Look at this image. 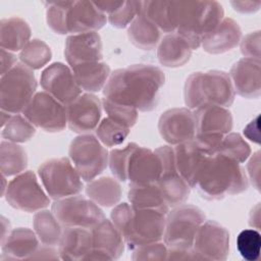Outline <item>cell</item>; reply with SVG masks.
<instances>
[{
    "instance_id": "cell-6",
    "label": "cell",
    "mask_w": 261,
    "mask_h": 261,
    "mask_svg": "<svg viewBox=\"0 0 261 261\" xmlns=\"http://www.w3.org/2000/svg\"><path fill=\"white\" fill-rule=\"evenodd\" d=\"M37 81L32 69L17 63L0 80L1 110L10 114L23 112L36 94Z\"/></svg>"
},
{
    "instance_id": "cell-57",
    "label": "cell",
    "mask_w": 261,
    "mask_h": 261,
    "mask_svg": "<svg viewBox=\"0 0 261 261\" xmlns=\"http://www.w3.org/2000/svg\"><path fill=\"white\" fill-rule=\"evenodd\" d=\"M12 115H13V114H10V113H8V112H6V111L1 110V127H3V126L8 122V120L10 119V117H11Z\"/></svg>"
},
{
    "instance_id": "cell-5",
    "label": "cell",
    "mask_w": 261,
    "mask_h": 261,
    "mask_svg": "<svg viewBox=\"0 0 261 261\" xmlns=\"http://www.w3.org/2000/svg\"><path fill=\"white\" fill-rule=\"evenodd\" d=\"M196 137L194 141L208 156L217 153L222 138L232 128L231 112L221 106L206 105L194 110Z\"/></svg>"
},
{
    "instance_id": "cell-44",
    "label": "cell",
    "mask_w": 261,
    "mask_h": 261,
    "mask_svg": "<svg viewBox=\"0 0 261 261\" xmlns=\"http://www.w3.org/2000/svg\"><path fill=\"white\" fill-rule=\"evenodd\" d=\"M102 107L108 117L128 128L134 126L138 120V110L135 108L123 106L106 99L102 100Z\"/></svg>"
},
{
    "instance_id": "cell-40",
    "label": "cell",
    "mask_w": 261,
    "mask_h": 261,
    "mask_svg": "<svg viewBox=\"0 0 261 261\" xmlns=\"http://www.w3.org/2000/svg\"><path fill=\"white\" fill-rule=\"evenodd\" d=\"M138 145L129 143L122 149H113L109 152L108 164L112 174L119 181L127 180V169L130 155Z\"/></svg>"
},
{
    "instance_id": "cell-25",
    "label": "cell",
    "mask_w": 261,
    "mask_h": 261,
    "mask_svg": "<svg viewBox=\"0 0 261 261\" xmlns=\"http://www.w3.org/2000/svg\"><path fill=\"white\" fill-rule=\"evenodd\" d=\"M93 250V238L90 228L65 227L58 244L61 260H85Z\"/></svg>"
},
{
    "instance_id": "cell-51",
    "label": "cell",
    "mask_w": 261,
    "mask_h": 261,
    "mask_svg": "<svg viewBox=\"0 0 261 261\" xmlns=\"http://www.w3.org/2000/svg\"><path fill=\"white\" fill-rule=\"evenodd\" d=\"M166 260H198L193 249H169L167 251Z\"/></svg>"
},
{
    "instance_id": "cell-49",
    "label": "cell",
    "mask_w": 261,
    "mask_h": 261,
    "mask_svg": "<svg viewBox=\"0 0 261 261\" xmlns=\"http://www.w3.org/2000/svg\"><path fill=\"white\" fill-rule=\"evenodd\" d=\"M60 259L58 250H55L54 247L45 246L39 247L38 250L29 258V260H58Z\"/></svg>"
},
{
    "instance_id": "cell-34",
    "label": "cell",
    "mask_w": 261,
    "mask_h": 261,
    "mask_svg": "<svg viewBox=\"0 0 261 261\" xmlns=\"http://www.w3.org/2000/svg\"><path fill=\"white\" fill-rule=\"evenodd\" d=\"M28 166L25 150L18 144L2 141L0 145V170L1 174L8 177L24 171Z\"/></svg>"
},
{
    "instance_id": "cell-10",
    "label": "cell",
    "mask_w": 261,
    "mask_h": 261,
    "mask_svg": "<svg viewBox=\"0 0 261 261\" xmlns=\"http://www.w3.org/2000/svg\"><path fill=\"white\" fill-rule=\"evenodd\" d=\"M51 211L64 227L91 229L105 218L99 205L81 195L55 200L51 206Z\"/></svg>"
},
{
    "instance_id": "cell-37",
    "label": "cell",
    "mask_w": 261,
    "mask_h": 261,
    "mask_svg": "<svg viewBox=\"0 0 261 261\" xmlns=\"http://www.w3.org/2000/svg\"><path fill=\"white\" fill-rule=\"evenodd\" d=\"M36 134V126L33 125L23 115L13 114L8 122L2 127L1 136L5 141L12 143H25Z\"/></svg>"
},
{
    "instance_id": "cell-15",
    "label": "cell",
    "mask_w": 261,
    "mask_h": 261,
    "mask_svg": "<svg viewBox=\"0 0 261 261\" xmlns=\"http://www.w3.org/2000/svg\"><path fill=\"white\" fill-rule=\"evenodd\" d=\"M192 249L198 260H226L229 253V232L220 223L205 220L195 236Z\"/></svg>"
},
{
    "instance_id": "cell-2",
    "label": "cell",
    "mask_w": 261,
    "mask_h": 261,
    "mask_svg": "<svg viewBox=\"0 0 261 261\" xmlns=\"http://www.w3.org/2000/svg\"><path fill=\"white\" fill-rule=\"evenodd\" d=\"M174 33L182 37L192 50L224 18L222 5L217 1H169Z\"/></svg>"
},
{
    "instance_id": "cell-47",
    "label": "cell",
    "mask_w": 261,
    "mask_h": 261,
    "mask_svg": "<svg viewBox=\"0 0 261 261\" xmlns=\"http://www.w3.org/2000/svg\"><path fill=\"white\" fill-rule=\"evenodd\" d=\"M133 213H134V207L127 203L117 204L112 209L110 214L111 221L121 234L125 229L127 223L129 222Z\"/></svg>"
},
{
    "instance_id": "cell-48",
    "label": "cell",
    "mask_w": 261,
    "mask_h": 261,
    "mask_svg": "<svg viewBox=\"0 0 261 261\" xmlns=\"http://www.w3.org/2000/svg\"><path fill=\"white\" fill-rule=\"evenodd\" d=\"M249 177L256 190L260 189V152L257 151L253 154L247 166Z\"/></svg>"
},
{
    "instance_id": "cell-26",
    "label": "cell",
    "mask_w": 261,
    "mask_h": 261,
    "mask_svg": "<svg viewBox=\"0 0 261 261\" xmlns=\"http://www.w3.org/2000/svg\"><path fill=\"white\" fill-rule=\"evenodd\" d=\"M175 166L181 177L192 188L196 187L201 167L208 155H206L193 140L176 145L173 149Z\"/></svg>"
},
{
    "instance_id": "cell-55",
    "label": "cell",
    "mask_w": 261,
    "mask_h": 261,
    "mask_svg": "<svg viewBox=\"0 0 261 261\" xmlns=\"http://www.w3.org/2000/svg\"><path fill=\"white\" fill-rule=\"evenodd\" d=\"M260 222V206L257 205L254 207L249 216V224L255 228H259Z\"/></svg>"
},
{
    "instance_id": "cell-20",
    "label": "cell",
    "mask_w": 261,
    "mask_h": 261,
    "mask_svg": "<svg viewBox=\"0 0 261 261\" xmlns=\"http://www.w3.org/2000/svg\"><path fill=\"white\" fill-rule=\"evenodd\" d=\"M161 171V160L155 151L138 145L133 151L128 163L127 180H129V186L156 184Z\"/></svg>"
},
{
    "instance_id": "cell-3",
    "label": "cell",
    "mask_w": 261,
    "mask_h": 261,
    "mask_svg": "<svg viewBox=\"0 0 261 261\" xmlns=\"http://www.w3.org/2000/svg\"><path fill=\"white\" fill-rule=\"evenodd\" d=\"M248 186L249 179L240 163L224 155L214 154L206 157L195 188L202 198L214 201L227 195H239Z\"/></svg>"
},
{
    "instance_id": "cell-46",
    "label": "cell",
    "mask_w": 261,
    "mask_h": 261,
    "mask_svg": "<svg viewBox=\"0 0 261 261\" xmlns=\"http://www.w3.org/2000/svg\"><path fill=\"white\" fill-rule=\"evenodd\" d=\"M244 58L260 61V31L247 34L240 42Z\"/></svg>"
},
{
    "instance_id": "cell-9",
    "label": "cell",
    "mask_w": 261,
    "mask_h": 261,
    "mask_svg": "<svg viewBox=\"0 0 261 261\" xmlns=\"http://www.w3.org/2000/svg\"><path fill=\"white\" fill-rule=\"evenodd\" d=\"M69 159L85 181H91L107 167L109 153L105 146L91 134L77 136L70 143Z\"/></svg>"
},
{
    "instance_id": "cell-7",
    "label": "cell",
    "mask_w": 261,
    "mask_h": 261,
    "mask_svg": "<svg viewBox=\"0 0 261 261\" xmlns=\"http://www.w3.org/2000/svg\"><path fill=\"white\" fill-rule=\"evenodd\" d=\"M39 177L48 196L54 200L79 195L83 189V178L66 157L52 158L43 162L38 169Z\"/></svg>"
},
{
    "instance_id": "cell-18",
    "label": "cell",
    "mask_w": 261,
    "mask_h": 261,
    "mask_svg": "<svg viewBox=\"0 0 261 261\" xmlns=\"http://www.w3.org/2000/svg\"><path fill=\"white\" fill-rule=\"evenodd\" d=\"M67 124L77 134H90L96 130L102 115V102L91 93L82 94L66 106Z\"/></svg>"
},
{
    "instance_id": "cell-23",
    "label": "cell",
    "mask_w": 261,
    "mask_h": 261,
    "mask_svg": "<svg viewBox=\"0 0 261 261\" xmlns=\"http://www.w3.org/2000/svg\"><path fill=\"white\" fill-rule=\"evenodd\" d=\"M228 74L234 93L247 99L260 97V61L242 58L232 65Z\"/></svg>"
},
{
    "instance_id": "cell-33",
    "label": "cell",
    "mask_w": 261,
    "mask_h": 261,
    "mask_svg": "<svg viewBox=\"0 0 261 261\" xmlns=\"http://www.w3.org/2000/svg\"><path fill=\"white\" fill-rule=\"evenodd\" d=\"M127 198L135 209L157 210L164 214H167L168 212L169 206L156 184L130 186Z\"/></svg>"
},
{
    "instance_id": "cell-14",
    "label": "cell",
    "mask_w": 261,
    "mask_h": 261,
    "mask_svg": "<svg viewBox=\"0 0 261 261\" xmlns=\"http://www.w3.org/2000/svg\"><path fill=\"white\" fill-rule=\"evenodd\" d=\"M162 164V171L156 185L160 189L168 206L175 207L188 200L191 192V187L178 173L174 151L170 146H161L155 150Z\"/></svg>"
},
{
    "instance_id": "cell-52",
    "label": "cell",
    "mask_w": 261,
    "mask_h": 261,
    "mask_svg": "<svg viewBox=\"0 0 261 261\" xmlns=\"http://www.w3.org/2000/svg\"><path fill=\"white\" fill-rule=\"evenodd\" d=\"M0 59H1V75L8 72L11 68H13L17 64L16 56L3 48H1L0 51Z\"/></svg>"
},
{
    "instance_id": "cell-42",
    "label": "cell",
    "mask_w": 261,
    "mask_h": 261,
    "mask_svg": "<svg viewBox=\"0 0 261 261\" xmlns=\"http://www.w3.org/2000/svg\"><path fill=\"white\" fill-rule=\"evenodd\" d=\"M261 237L257 229H244L237 238V248L247 261H255L260 256Z\"/></svg>"
},
{
    "instance_id": "cell-13",
    "label": "cell",
    "mask_w": 261,
    "mask_h": 261,
    "mask_svg": "<svg viewBox=\"0 0 261 261\" xmlns=\"http://www.w3.org/2000/svg\"><path fill=\"white\" fill-rule=\"evenodd\" d=\"M22 115L36 127L48 133H58L67 124L66 106L47 92L35 94Z\"/></svg>"
},
{
    "instance_id": "cell-22",
    "label": "cell",
    "mask_w": 261,
    "mask_h": 261,
    "mask_svg": "<svg viewBox=\"0 0 261 261\" xmlns=\"http://www.w3.org/2000/svg\"><path fill=\"white\" fill-rule=\"evenodd\" d=\"M107 16L92 1H71L67 11V34L94 33L104 27Z\"/></svg>"
},
{
    "instance_id": "cell-32",
    "label": "cell",
    "mask_w": 261,
    "mask_h": 261,
    "mask_svg": "<svg viewBox=\"0 0 261 261\" xmlns=\"http://www.w3.org/2000/svg\"><path fill=\"white\" fill-rule=\"evenodd\" d=\"M127 37L133 45L142 50H152L161 40V31L140 13L127 28Z\"/></svg>"
},
{
    "instance_id": "cell-31",
    "label": "cell",
    "mask_w": 261,
    "mask_h": 261,
    "mask_svg": "<svg viewBox=\"0 0 261 261\" xmlns=\"http://www.w3.org/2000/svg\"><path fill=\"white\" fill-rule=\"evenodd\" d=\"M86 194L97 205L112 207L120 201L122 189L117 179L110 176H103L89 181L86 187Z\"/></svg>"
},
{
    "instance_id": "cell-50",
    "label": "cell",
    "mask_w": 261,
    "mask_h": 261,
    "mask_svg": "<svg viewBox=\"0 0 261 261\" xmlns=\"http://www.w3.org/2000/svg\"><path fill=\"white\" fill-rule=\"evenodd\" d=\"M231 6L233 9L240 13H254L259 10L261 6L260 1H250V0H245V1H230Z\"/></svg>"
},
{
    "instance_id": "cell-16",
    "label": "cell",
    "mask_w": 261,
    "mask_h": 261,
    "mask_svg": "<svg viewBox=\"0 0 261 261\" xmlns=\"http://www.w3.org/2000/svg\"><path fill=\"white\" fill-rule=\"evenodd\" d=\"M41 86L52 97L67 106L82 95L70 66L62 62H55L46 67L41 74Z\"/></svg>"
},
{
    "instance_id": "cell-19",
    "label": "cell",
    "mask_w": 261,
    "mask_h": 261,
    "mask_svg": "<svg viewBox=\"0 0 261 261\" xmlns=\"http://www.w3.org/2000/svg\"><path fill=\"white\" fill-rule=\"evenodd\" d=\"M93 250L85 260H115L124 251V239L111 220L102 219L91 228Z\"/></svg>"
},
{
    "instance_id": "cell-56",
    "label": "cell",
    "mask_w": 261,
    "mask_h": 261,
    "mask_svg": "<svg viewBox=\"0 0 261 261\" xmlns=\"http://www.w3.org/2000/svg\"><path fill=\"white\" fill-rule=\"evenodd\" d=\"M1 227H2V230H1V243L5 240V238L8 236V233L10 232L9 230L7 231V228H10V224H9V221L5 218V217H1Z\"/></svg>"
},
{
    "instance_id": "cell-38",
    "label": "cell",
    "mask_w": 261,
    "mask_h": 261,
    "mask_svg": "<svg viewBox=\"0 0 261 261\" xmlns=\"http://www.w3.org/2000/svg\"><path fill=\"white\" fill-rule=\"evenodd\" d=\"M216 154L224 155L241 164L250 157L251 148L241 135L228 133L222 138Z\"/></svg>"
},
{
    "instance_id": "cell-43",
    "label": "cell",
    "mask_w": 261,
    "mask_h": 261,
    "mask_svg": "<svg viewBox=\"0 0 261 261\" xmlns=\"http://www.w3.org/2000/svg\"><path fill=\"white\" fill-rule=\"evenodd\" d=\"M142 1H123L122 5L107 16L110 24L116 29H125L141 13Z\"/></svg>"
},
{
    "instance_id": "cell-8",
    "label": "cell",
    "mask_w": 261,
    "mask_h": 261,
    "mask_svg": "<svg viewBox=\"0 0 261 261\" xmlns=\"http://www.w3.org/2000/svg\"><path fill=\"white\" fill-rule=\"evenodd\" d=\"M204 221L205 214L199 207L188 204L175 206L166 214L164 244L169 249H191Z\"/></svg>"
},
{
    "instance_id": "cell-30",
    "label": "cell",
    "mask_w": 261,
    "mask_h": 261,
    "mask_svg": "<svg viewBox=\"0 0 261 261\" xmlns=\"http://www.w3.org/2000/svg\"><path fill=\"white\" fill-rule=\"evenodd\" d=\"M70 68L82 90L89 93L103 90L111 74L109 65L103 61L85 63Z\"/></svg>"
},
{
    "instance_id": "cell-11",
    "label": "cell",
    "mask_w": 261,
    "mask_h": 261,
    "mask_svg": "<svg viewBox=\"0 0 261 261\" xmlns=\"http://www.w3.org/2000/svg\"><path fill=\"white\" fill-rule=\"evenodd\" d=\"M38 181L37 175L27 170L7 184L5 198L8 204L20 211L38 212L47 208L50 199Z\"/></svg>"
},
{
    "instance_id": "cell-27",
    "label": "cell",
    "mask_w": 261,
    "mask_h": 261,
    "mask_svg": "<svg viewBox=\"0 0 261 261\" xmlns=\"http://www.w3.org/2000/svg\"><path fill=\"white\" fill-rule=\"evenodd\" d=\"M1 245L2 256L5 260H29L40 247V240L35 230L17 227L10 230Z\"/></svg>"
},
{
    "instance_id": "cell-45",
    "label": "cell",
    "mask_w": 261,
    "mask_h": 261,
    "mask_svg": "<svg viewBox=\"0 0 261 261\" xmlns=\"http://www.w3.org/2000/svg\"><path fill=\"white\" fill-rule=\"evenodd\" d=\"M167 246L162 242L140 246L133 250L134 261H162L167 258Z\"/></svg>"
},
{
    "instance_id": "cell-24",
    "label": "cell",
    "mask_w": 261,
    "mask_h": 261,
    "mask_svg": "<svg viewBox=\"0 0 261 261\" xmlns=\"http://www.w3.org/2000/svg\"><path fill=\"white\" fill-rule=\"evenodd\" d=\"M242 39V30L239 23L224 17L221 22L208 34L201 43L203 50L209 54H222L236 48Z\"/></svg>"
},
{
    "instance_id": "cell-35",
    "label": "cell",
    "mask_w": 261,
    "mask_h": 261,
    "mask_svg": "<svg viewBox=\"0 0 261 261\" xmlns=\"http://www.w3.org/2000/svg\"><path fill=\"white\" fill-rule=\"evenodd\" d=\"M33 226L38 239L43 245L55 247L59 244L63 229L52 211L45 209L38 211L34 215Z\"/></svg>"
},
{
    "instance_id": "cell-53",
    "label": "cell",
    "mask_w": 261,
    "mask_h": 261,
    "mask_svg": "<svg viewBox=\"0 0 261 261\" xmlns=\"http://www.w3.org/2000/svg\"><path fill=\"white\" fill-rule=\"evenodd\" d=\"M123 1H94L95 6L101 11L103 12L105 15H109L111 13H113L115 10H117L121 5H122Z\"/></svg>"
},
{
    "instance_id": "cell-1",
    "label": "cell",
    "mask_w": 261,
    "mask_h": 261,
    "mask_svg": "<svg viewBox=\"0 0 261 261\" xmlns=\"http://www.w3.org/2000/svg\"><path fill=\"white\" fill-rule=\"evenodd\" d=\"M164 72L151 64H135L114 70L104 89L103 99L142 112L154 110L159 102Z\"/></svg>"
},
{
    "instance_id": "cell-12",
    "label": "cell",
    "mask_w": 261,
    "mask_h": 261,
    "mask_svg": "<svg viewBox=\"0 0 261 261\" xmlns=\"http://www.w3.org/2000/svg\"><path fill=\"white\" fill-rule=\"evenodd\" d=\"M166 214L157 210L135 209L129 222L122 232L125 245L132 250L161 242L165 229Z\"/></svg>"
},
{
    "instance_id": "cell-41",
    "label": "cell",
    "mask_w": 261,
    "mask_h": 261,
    "mask_svg": "<svg viewBox=\"0 0 261 261\" xmlns=\"http://www.w3.org/2000/svg\"><path fill=\"white\" fill-rule=\"evenodd\" d=\"M71 1L46 2V20L48 27L56 34H67L66 17Z\"/></svg>"
},
{
    "instance_id": "cell-21",
    "label": "cell",
    "mask_w": 261,
    "mask_h": 261,
    "mask_svg": "<svg viewBox=\"0 0 261 261\" xmlns=\"http://www.w3.org/2000/svg\"><path fill=\"white\" fill-rule=\"evenodd\" d=\"M102 40L98 33L76 34L67 37L64 56L70 67L102 61Z\"/></svg>"
},
{
    "instance_id": "cell-4",
    "label": "cell",
    "mask_w": 261,
    "mask_h": 261,
    "mask_svg": "<svg viewBox=\"0 0 261 261\" xmlns=\"http://www.w3.org/2000/svg\"><path fill=\"white\" fill-rule=\"evenodd\" d=\"M234 95L229 74L222 70L194 72L188 76L184 88L185 104L191 110L206 105L227 108L233 103Z\"/></svg>"
},
{
    "instance_id": "cell-29",
    "label": "cell",
    "mask_w": 261,
    "mask_h": 261,
    "mask_svg": "<svg viewBox=\"0 0 261 261\" xmlns=\"http://www.w3.org/2000/svg\"><path fill=\"white\" fill-rule=\"evenodd\" d=\"M31 35L29 23L19 16L3 18L0 22V45L5 50L21 51L31 41Z\"/></svg>"
},
{
    "instance_id": "cell-36",
    "label": "cell",
    "mask_w": 261,
    "mask_h": 261,
    "mask_svg": "<svg viewBox=\"0 0 261 261\" xmlns=\"http://www.w3.org/2000/svg\"><path fill=\"white\" fill-rule=\"evenodd\" d=\"M52 57L50 47L40 39L31 40L19 53V59L30 69H40Z\"/></svg>"
},
{
    "instance_id": "cell-39",
    "label": "cell",
    "mask_w": 261,
    "mask_h": 261,
    "mask_svg": "<svg viewBox=\"0 0 261 261\" xmlns=\"http://www.w3.org/2000/svg\"><path fill=\"white\" fill-rule=\"evenodd\" d=\"M129 134V128L114 121L110 117L103 118L96 128L98 140L106 147H114L123 143Z\"/></svg>"
},
{
    "instance_id": "cell-54",
    "label": "cell",
    "mask_w": 261,
    "mask_h": 261,
    "mask_svg": "<svg viewBox=\"0 0 261 261\" xmlns=\"http://www.w3.org/2000/svg\"><path fill=\"white\" fill-rule=\"evenodd\" d=\"M244 134L248 139L259 144V116H257L244 128Z\"/></svg>"
},
{
    "instance_id": "cell-28",
    "label": "cell",
    "mask_w": 261,
    "mask_h": 261,
    "mask_svg": "<svg viewBox=\"0 0 261 261\" xmlns=\"http://www.w3.org/2000/svg\"><path fill=\"white\" fill-rule=\"evenodd\" d=\"M192 48L189 43L176 33L163 36L157 46V58L161 65L166 67H179L191 58Z\"/></svg>"
},
{
    "instance_id": "cell-17",
    "label": "cell",
    "mask_w": 261,
    "mask_h": 261,
    "mask_svg": "<svg viewBox=\"0 0 261 261\" xmlns=\"http://www.w3.org/2000/svg\"><path fill=\"white\" fill-rule=\"evenodd\" d=\"M158 130L161 138L169 145L191 142L196 137V118L189 108L166 110L159 118Z\"/></svg>"
}]
</instances>
